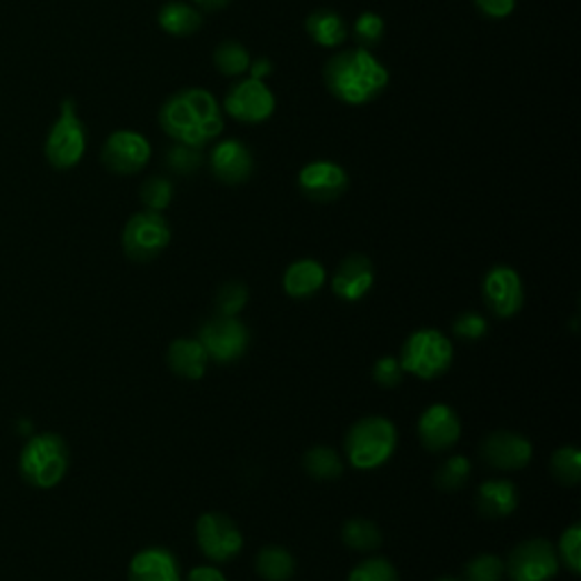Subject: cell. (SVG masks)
<instances>
[{
	"label": "cell",
	"instance_id": "1",
	"mask_svg": "<svg viewBox=\"0 0 581 581\" xmlns=\"http://www.w3.org/2000/svg\"><path fill=\"white\" fill-rule=\"evenodd\" d=\"M157 123H160L162 132L173 141L196 148H204L219 141L226 130L219 100L214 98V93L200 87H187L171 93L162 102Z\"/></svg>",
	"mask_w": 581,
	"mask_h": 581
},
{
	"label": "cell",
	"instance_id": "2",
	"mask_svg": "<svg viewBox=\"0 0 581 581\" xmlns=\"http://www.w3.org/2000/svg\"><path fill=\"white\" fill-rule=\"evenodd\" d=\"M328 91L350 108H361L378 100L389 82V69L365 48H345L332 56L323 67Z\"/></svg>",
	"mask_w": 581,
	"mask_h": 581
},
{
	"label": "cell",
	"instance_id": "3",
	"mask_svg": "<svg viewBox=\"0 0 581 581\" xmlns=\"http://www.w3.org/2000/svg\"><path fill=\"white\" fill-rule=\"evenodd\" d=\"M343 448L352 468L375 470L395 454L398 430L384 415H365L348 430Z\"/></svg>",
	"mask_w": 581,
	"mask_h": 581
},
{
	"label": "cell",
	"instance_id": "4",
	"mask_svg": "<svg viewBox=\"0 0 581 581\" xmlns=\"http://www.w3.org/2000/svg\"><path fill=\"white\" fill-rule=\"evenodd\" d=\"M398 359L404 368V373L418 380L432 382L450 371L454 361V345L443 332L422 328L407 337Z\"/></svg>",
	"mask_w": 581,
	"mask_h": 581
},
{
	"label": "cell",
	"instance_id": "5",
	"mask_svg": "<svg viewBox=\"0 0 581 581\" xmlns=\"http://www.w3.org/2000/svg\"><path fill=\"white\" fill-rule=\"evenodd\" d=\"M21 474L30 487H58L69 470V448L58 434H39L21 452Z\"/></svg>",
	"mask_w": 581,
	"mask_h": 581
},
{
	"label": "cell",
	"instance_id": "6",
	"mask_svg": "<svg viewBox=\"0 0 581 581\" xmlns=\"http://www.w3.org/2000/svg\"><path fill=\"white\" fill-rule=\"evenodd\" d=\"M87 150V130L82 119L78 117L76 102L71 98L62 100L60 104V117L52 123L48 137H46V160L52 169L69 171L76 169Z\"/></svg>",
	"mask_w": 581,
	"mask_h": 581
},
{
	"label": "cell",
	"instance_id": "7",
	"mask_svg": "<svg viewBox=\"0 0 581 581\" xmlns=\"http://www.w3.org/2000/svg\"><path fill=\"white\" fill-rule=\"evenodd\" d=\"M171 243V226L160 211H137L123 228L121 246L128 259L148 263L160 257Z\"/></svg>",
	"mask_w": 581,
	"mask_h": 581
},
{
	"label": "cell",
	"instance_id": "8",
	"mask_svg": "<svg viewBox=\"0 0 581 581\" xmlns=\"http://www.w3.org/2000/svg\"><path fill=\"white\" fill-rule=\"evenodd\" d=\"M198 341L202 343L209 361L228 365L239 361L250 348V330L237 315H211L200 328Z\"/></svg>",
	"mask_w": 581,
	"mask_h": 581
},
{
	"label": "cell",
	"instance_id": "9",
	"mask_svg": "<svg viewBox=\"0 0 581 581\" xmlns=\"http://www.w3.org/2000/svg\"><path fill=\"white\" fill-rule=\"evenodd\" d=\"M196 543L211 563H228L243 550L239 524L219 511H207L196 520Z\"/></svg>",
	"mask_w": 581,
	"mask_h": 581
},
{
	"label": "cell",
	"instance_id": "10",
	"mask_svg": "<svg viewBox=\"0 0 581 581\" xmlns=\"http://www.w3.org/2000/svg\"><path fill=\"white\" fill-rule=\"evenodd\" d=\"M276 96L267 82L254 78H239L223 98V112L246 126L269 121L276 114Z\"/></svg>",
	"mask_w": 581,
	"mask_h": 581
},
{
	"label": "cell",
	"instance_id": "11",
	"mask_svg": "<svg viewBox=\"0 0 581 581\" xmlns=\"http://www.w3.org/2000/svg\"><path fill=\"white\" fill-rule=\"evenodd\" d=\"M557 548L545 539H527L518 543L504 561L511 581H552L559 574Z\"/></svg>",
	"mask_w": 581,
	"mask_h": 581
},
{
	"label": "cell",
	"instance_id": "12",
	"mask_svg": "<svg viewBox=\"0 0 581 581\" xmlns=\"http://www.w3.org/2000/svg\"><path fill=\"white\" fill-rule=\"evenodd\" d=\"M152 157L150 141L134 130H117L102 143L100 162L117 176L141 173Z\"/></svg>",
	"mask_w": 581,
	"mask_h": 581
},
{
	"label": "cell",
	"instance_id": "13",
	"mask_svg": "<svg viewBox=\"0 0 581 581\" xmlns=\"http://www.w3.org/2000/svg\"><path fill=\"white\" fill-rule=\"evenodd\" d=\"M482 298L495 319H513L524 307V287L520 273L507 267V263H495L484 276Z\"/></svg>",
	"mask_w": 581,
	"mask_h": 581
},
{
	"label": "cell",
	"instance_id": "14",
	"mask_svg": "<svg viewBox=\"0 0 581 581\" xmlns=\"http://www.w3.org/2000/svg\"><path fill=\"white\" fill-rule=\"evenodd\" d=\"M207 167L219 182L228 187H241L254 173V154L241 139L214 141L207 154Z\"/></svg>",
	"mask_w": 581,
	"mask_h": 581
},
{
	"label": "cell",
	"instance_id": "15",
	"mask_svg": "<svg viewBox=\"0 0 581 581\" xmlns=\"http://www.w3.org/2000/svg\"><path fill=\"white\" fill-rule=\"evenodd\" d=\"M348 187H350L348 171L332 160L309 162L298 173L300 193L315 204L337 202L348 191Z\"/></svg>",
	"mask_w": 581,
	"mask_h": 581
},
{
	"label": "cell",
	"instance_id": "16",
	"mask_svg": "<svg viewBox=\"0 0 581 581\" xmlns=\"http://www.w3.org/2000/svg\"><path fill=\"white\" fill-rule=\"evenodd\" d=\"M418 439L428 452L441 454L448 452L461 439L459 413L443 402L430 404L418 418Z\"/></svg>",
	"mask_w": 581,
	"mask_h": 581
},
{
	"label": "cell",
	"instance_id": "17",
	"mask_svg": "<svg viewBox=\"0 0 581 581\" xmlns=\"http://www.w3.org/2000/svg\"><path fill=\"white\" fill-rule=\"evenodd\" d=\"M480 454L491 468L513 472V470H522L532 463L534 445L530 439L518 432L498 430V432H491L482 441Z\"/></svg>",
	"mask_w": 581,
	"mask_h": 581
},
{
	"label": "cell",
	"instance_id": "18",
	"mask_svg": "<svg viewBox=\"0 0 581 581\" xmlns=\"http://www.w3.org/2000/svg\"><path fill=\"white\" fill-rule=\"evenodd\" d=\"M375 284V267L365 254H348L332 276V291L339 300L359 302Z\"/></svg>",
	"mask_w": 581,
	"mask_h": 581
},
{
	"label": "cell",
	"instance_id": "19",
	"mask_svg": "<svg viewBox=\"0 0 581 581\" xmlns=\"http://www.w3.org/2000/svg\"><path fill=\"white\" fill-rule=\"evenodd\" d=\"M128 581H182L180 561L167 548H146L132 557Z\"/></svg>",
	"mask_w": 581,
	"mask_h": 581
},
{
	"label": "cell",
	"instance_id": "20",
	"mask_svg": "<svg viewBox=\"0 0 581 581\" xmlns=\"http://www.w3.org/2000/svg\"><path fill=\"white\" fill-rule=\"evenodd\" d=\"M518 489L509 480H487L474 493V509L487 520H504L518 509Z\"/></svg>",
	"mask_w": 581,
	"mask_h": 581
},
{
	"label": "cell",
	"instance_id": "21",
	"mask_svg": "<svg viewBox=\"0 0 581 581\" xmlns=\"http://www.w3.org/2000/svg\"><path fill=\"white\" fill-rule=\"evenodd\" d=\"M325 280H328V273H325L323 263L319 259L307 257V259H295L293 263H289L284 278H282V287L289 298L304 300V298H311L313 293H319L323 289Z\"/></svg>",
	"mask_w": 581,
	"mask_h": 581
},
{
	"label": "cell",
	"instance_id": "22",
	"mask_svg": "<svg viewBox=\"0 0 581 581\" xmlns=\"http://www.w3.org/2000/svg\"><path fill=\"white\" fill-rule=\"evenodd\" d=\"M167 363L173 375L182 380H202L209 365V357L198 339H176L169 345Z\"/></svg>",
	"mask_w": 581,
	"mask_h": 581
},
{
	"label": "cell",
	"instance_id": "23",
	"mask_svg": "<svg viewBox=\"0 0 581 581\" xmlns=\"http://www.w3.org/2000/svg\"><path fill=\"white\" fill-rule=\"evenodd\" d=\"M304 30L309 39L321 48H341L350 39V28L345 19L330 8L313 10L304 19Z\"/></svg>",
	"mask_w": 581,
	"mask_h": 581
},
{
	"label": "cell",
	"instance_id": "24",
	"mask_svg": "<svg viewBox=\"0 0 581 581\" xmlns=\"http://www.w3.org/2000/svg\"><path fill=\"white\" fill-rule=\"evenodd\" d=\"M157 26H160L171 37H191L202 28V12L184 3V0H169L157 12Z\"/></svg>",
	"mask_w": 581,
	"mask_h": 581
},
{
	"label": "cell",
	"instance_id": "25",
	"mask_svg": "<svg viewBox=\"0 0 581 581\" xmlns=\"http://www.w3.org/2000/svg\"><path fill=\"white\" fill-rule=\"evenodd\" d=\"M254 568L263 581H291L295 574V557L282 545H267L259 550Z\"/></svg>",
	"mask_w": 581,
	"mask_h": 581
},
{
	"label": "cell",
	"instance_id": "26",
	"mask_svg": "<svg viewBox=\"0 0 581 581\" xmlns=\"http://www.w3.org/2000/svg\"><path fill=\"white\" fill-rule=\"evenodd\" d=\"M302 468L309 478L319 482H334L343 474V459L334 448L313 445L302 457Z\"/></svg>",
	"mask_w": 581,
	"mask_h": 581
},
{
	"label": "cell",
	"instance_id": "27",
	"mask_svg": "<svg viewBox=\"0 0 581 581\" xmlns=\"http://www.w3.org/2000/svg\"><path fill=\"white\" fill-rule=\"evenodd\" d=\"M341 541L354 552H375L378 548H382L384 537L373 520L350 518L341 527Z\"/></svg>",
	"mask_w": 581,
	"mask_h": 581
},
{
	"label": "cell",
	"instance_id": "28",
	"mask_svg": "<svg viewBox=\"0 0 581 581\" xmlns=\"http://www.w3.org/2000/svg\"><path fill=\"white\" fill-rule=\"evenodd\" d=\"M207 164V157L202 148L173 141L164 150V167L176 178H191Z\"/></svg>",
	"mask_w": 581,
	"mask_h": 581
},
{
	"label": "cell",
	"instance_id": "29",
	"mask_svg": "<svg viewBox=\"0 0 581 581\" xmlns=\"http://www.w3.org/2000/svg\"><path fill=\"white\" fill-rule=\"evenodd\" d=\"M211 60H214V67L219 69V73H223L226 78L239 80L248 73L252 56L243 43H239L234 39H226L214 48V56H211Z\"/></svg>",
	"mask_w": 581,
	"mask_h": 581
},
{
	"label": "cell",
	"instance_id": "30",
	"mask_svg": "<svg viewBox=\"0 0 581 581\" xmlns=\"http://www.w3.org/2000/svg\"><path fill=\"white\" fill-rule=\"evenodd\" d=\"M472 474V463L468 457L463 454H454L448 461H443L437 472H434V484L437 489L452 493V491H461Z\"/></svg>",
	"mask_w": 581,
	"mask_h": 581
},
{
	"label": "cell",
	"instance_id": "31",
	"mask_svg": "<svg viewBox=\"0 0 581 581\" xmlns=\"http://www.w3.org/2000/svg\"><path fill=\"white\" fill-rule=\"evenodd\" d=\"M552 478L561 487H577L581 482V452L577 445L559 448L550 459Z\"/></svg>",
	"mask_w": 581,
	"mask_h": 581
},
{
	"label": "cell",
	"instance_id": "32",
	"mask_svg": "<svg viewBox=\"0 0 581 581\" xmlns=\"http://www.w3.org/2000/svg\"><path fill=\"white\" fill-rule=\"evenodd\" d=\"M176 187L167 176H152L139 187V200L143 209L148 211H160L164 214V209L173 202Z\"/></svg>",
	"mask_w": 581,
	"mask_h": 581
},
{
	"label": "cell",
	"instance_id": "33",
	"mask_svg": "<svg viewBox=\"0 0 581 581\" xmlns=\"http://www.w3.org/2000/svg\"><path fill=\"white\" fill-rule=\"evenodd\" d=\"M387 34V23L378 12H361L352 26V39L359 48L375 50Z\"/></svg>",
	"mask_w": 581,
	"mask_h": 581
},
{
	"label": "cell",
	"instance_id": "34",
	"mask_svg": "<svg viewBox=\"0 0 581 581\" xmlns=\"http://www.w3.org/2000/svg\"><path fill=\"white\" fill-rule=\"evenodd\" d=\"M504 561L495 554H478L463 568V581H504Z\"/></svg>",
	"mask_w": 581,
	"mask_h": 581
},
{
	"label": "cell",
	"instance_id": "35",
	"mask_svg": "<svg viewBox=\"0 0 581 581\" xmlns=\"http://www.w3.org/2000/svg\"><path fill=\"white\" fill-rule=\"evenodd\" d=\"M248 304V287L239 280H228L217 289L214 311L219 315H239Z\"/></svg>",
	"mask_w": 581,
	"mask_h": 581
},
{
	"label": "cell",
	"instance_id": "36",
	"mask_svg": "<svg viewBox=\"0 0 581 581\" xmlns=\"http://www.w3.org/2000/svg\"><path fill=\"white\" fill-rule=\"evenodd\" d=\"M559 563L568 568V572L579 574L581 572V524L572 522L568 530L561 534L557 545Z\"/></svg>",
	"mask_w": 581,
	"mask_h": 581
},
{
	"label": "cell",
	"instance_id": "37",
	"mask_svg": "<svg viewBox=\"0 0 581 581\" xmlns=\"http://www.w3.org/2000/svg\"><path fill=\"white\" fill-rule=\"evenodd\" d=\"M348 581H400V577L391 561L382 557H371L352 568Z\"/></svg>",
	"mask_w": 581,
	"mask_h": 581
},
{
	"label": "cell",
	"instance_id": "38",
	"mask_svg": "<svg viewBox=\"0 0 581 581\" xmlns=\"http://www.w3.org/2000/svg\"><path fill=\"white\" fill-rule=\"evenodd\" d=\"M452 332L461 341H480L489 332V321L478 311H463L454 319Z\"/></svg>",
	"mask_w": 581,
	"mask_h": 581
},
{
	"label": "cell",
	"instance_id": "39",
	"mask_svg": "<svg viewBox=\"0 0 581 581\" xmlns=\"http://www.w3.org/2000/svg\"><path fill=\"white\" fill-rule=\"evenodd\" d=\"M373 380L382 389H395L404 380V368L398 357H382L373 365Z\"/></svg>",
	"mask_w": 581,
	"mask_h": 581
},
{
	"label": "cell",
	"instance_id": "40",
	"mask_svg": "<svg viewBox=\"0 0 581 581\" xmlns=\"http://www.w3.org/2000/svg\"><path fill=\"white\" fill-rule=\"evenodd\" d=\"M478 12L491 21H502L513 14L518 0H472Z\"/></svg>",
	"mask_w": 581,
	"mask_h": 581
},
{
	"label": "cell",
	"instance_id": "41",
	"mask_svg": "<svg viewBox=\"0 0 581 581\" xmlns=\"http://www.w3.org/2000/svg\"><path fill=\"white\" fill-rule=\"evenodd\" d=\"M184 581H228L226 574L214 565H196Z\"/></svg>",
	"mask_w": 581,
	"mask_h": 581
},
{
	"label": "cell",
	"instance_id": "42",
	"mask_svg": "<svg viewBox=\"0 0 581 581\" xmlns=\"http://www.w3.org/2000/svg\"><path fill=\"white\" fill-rule=\"evenodd\" d=\"M273 71H276V64H273L269 58H254V60L250 62V69H248L250 78L261 80V82H267V78L273 76Z\"/></svg>",
	"mask_w": 581,
	"mask_h": 581
},
{
	"label": "cell",
	"instance_id": "43",
	"mask_svg": "<svg viewBox=\"0 0 581 581\" xmlns=\"http://www.w3.org/2000/svg\"><path fill=\"white\" fill-rule=\"evenodd\" d=\"M193 6L202 12H221L230 6V0H193Z\"/></svg>",
	"mask_w": 581,
	"mask_h": 581
},
{
	"label": "cell",
	"instance_id": "44",
	"mask_svg": "<svg viewBox=\"0 0 581 581\" xmlns=\"http://www.w3.org/2000/svg\"><path fill=\"white\" fill-rule=\"evenodd\" d=\"M437 581H463V579H457V577H439Z\"/></svg>",
	"mask_w": 581,
	"mask_h": 581
}]
</instances>
